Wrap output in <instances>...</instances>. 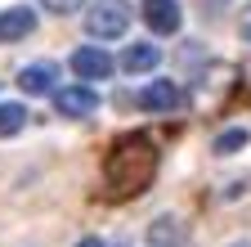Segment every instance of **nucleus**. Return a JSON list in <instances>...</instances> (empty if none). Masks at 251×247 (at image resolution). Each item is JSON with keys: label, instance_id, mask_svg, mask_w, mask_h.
<instances>
[{"label": "nucleus", "instance_id": "16", "mask_svg": "<svg viewBox=\"0 0 251 247\" xmlns=\"http://www.w3.org/2000/svg\"><path fill=\"white\" fill-rule=\"evenodd\" d=\"M238 247H247V243H238Z\"/></svg>", "mask_w": 251, "mask_h": 247}, {"label": "nucleus", "instance_id": "7", "mask_svg": "<svg viewBox=\"0 0 251 247\" xmlns=\"http://www.w3.org/2000/svg\"><path fill=\"white\" fill-rule=\"evenodd\" d=\"M54 85H58V68L54 63H27L18 72V90L23 95H50Z\"/></svg>", "mask_w": 251, "mask_h": 247}, {"label": "nucleus", "instance_id": "15", "mask_svg": "<svg viewBox=\"0 0 251 247\" xmlns=\"http://www.w3.org/2000/svg\"><path fill=\"white\" fill-rule=\"evenodd\" d=\"M76 247H103V243H99V238H81Z\"/></svg>", "mask_w": 251, "mask_h": 247}, {"label": "nucleus", "instance_id": "8", "mask_svg": "<svg viewBox=\"0 0 251 247\" xmlns=\"http://www.w3.org/2000/svg\"><path fill=\"white\" fill-rule=\"evenodd\" d=\"M121 72H152L157 63H162V54H157V45L152 41H135V45H126L121 50Z\"/></svg>", "mask_w": 251, "mask_h": 247}, {"label": "nucleus", "instance_id": "4", "mask_svg": "<svg viewBox=\"0 0 251 247\" xmlns=\"http://www.w3.org/2000/svg\"><path fill=\"white\" fill-rule=\"evenodd\" d=\"M112 68H117L112 54L99 50V45H81V50H72V72H76L81 81H99V77H108Z\"/></svg>", "mask_w": 251, "mask_h": 247}, {"label": "nucleus", "instance_id": "1", "mask_svg": "<svg viewBox=\"0 0 251 247\" xmlns=\"http://www.w3.org/2000/svg\"><path fill=\"white\" fill-rule=\"evenodd\" d=\"M157 175V144L148 135H121L112 148H108V158H103V184H108V193L117 198H135L144 184H152Z\"/></svg>", "mask_w": 251, "mask_h": 247}, {"label": "nucleus", "instance_id": "11", "mask_svg": "<svg viewBox=\"0 0 251 247\" xmlns=\"http://www.w3.org/2000/svg\"><path fill=\"white\" fill-rule=\"evenodd\" d=\"M27 126V108L23 104H0V139H9Z\"/></svg>", "mask_w": 251, "mask_h": 247}, {"label": "nucleus", "instance_id": "2", "mask_svg": "<svg viewBox=\"0 0 251 247\" xmlns=\"http://www.w3.org/2000/svg\"><path fill=\"white\" fill-rule=\"evenodd\" d=\"M126 27H130V0H99L85 14V32L94 41H117L126 36Z\"/></svg>", "mask_w": 251, "mask_h": 247}, {"label": "nucleus", "instance_id": "12", "mask_svg": "<svg viewBox=\"0 0 251 247\" xmlns=\"http://www.w3.org/2000/svg\"><path fill=\"white\" fill-rule=\"evenodd\" d=\"M247 144H251V135H247L242 126L220 131V135H215V153H238V148H247Z\"/></svg>", "mask_w": 251, "mask_h": 247}, {"label": "nucleus", "instance_id": "9", "mask_svg": "<svg viewBox=\"0 0 251 247\" xmlns=\"http://www.w3.org/2000/svg\"><path fill=\"white\" fill-rule=\"evenodd\" d=\"M179 104V90L171 85V81H148L144 90H139V108L144 112H171Z\"/></svg>", "mask_w": 251, "mask_h": 247}, {"label": "nucleus", "instance_id": "3", "mask_svg": "<svg viewBox=\"0 0 251 247\" xmlns=\"http://www.w3.org/2000/svg\"><path fill=\"white\" fill-rule=\"evenodd\" d=\"M54 108L63 117H90L99 108V95H94V85H63L54 90Z\"/></svg>", "mask_w": 251, "mask_h": 247}, {"label": "nucleus", "instance_id": "10", "mask_svg": "<svg viewBox=\"0 0 251 247\" xmlns=\"http://www.w3.org/2000/svg\"><path fill=\"white\" fill-rule=\"evenodd\" d=\"M148 243H152V247L184 243V225L175 220V216H162V220H152V225H148Z\"/></svg>", "mask_w": 251, "mask_h": 247}, {"label": "nucleus", "instance_id": "6", "mask_svg": "<svg viewBox=\"0 0 251 247\" xmlns=\"http://www.w3.org/2000/svg\"><path fill=\"white\" fill-rule=\"evenodd\" d=\"M31 32H36V9L9 5L5 14H0V41H27Z\"/></svg>", "mask_w": 251, "mask_h": 247}, {"label": "nucleus", "instance_id": "14", "mask_svg": "<svg viewBox=\"0 0 251 247\" xmlns=\"http://www.w3.org/2000/svg\"><path fill=\"white\" fill-rule=\"evenodd\" d=\"M238 32H242V41H247V45H251V5H247V9H242V23H238Z\"/></svg>", "mask_w": 251, "mask_h": 247}, {"label": "nucleus", "instance_id": "5", "mask_svg": "<svg viewBox=\"0 0 251 247\" xmlns=\"http://www.w3.org/2000/svg\"><path fill=\"white\" fill-rule=\"evenodd\" d=\"M144 23H148V32L171 36L179 32V5L175 0H144Z\"/></svg>", "mask_w": 251, "mask_h": 247}, {"label": "nucleus", "instance_id": "13", "mask_svg": "<svg viewBox=\"0 0 251 247\" xmlns=\"http://www.w3.org/2000/svg\"><path fill=\"white\" fill-rule=\"evenodd\" d=\"M45 9H54V14H72V9H81V0H41Z\"/></svg>", "mask_w": 251, "mask_h": 247}]
</instances>
